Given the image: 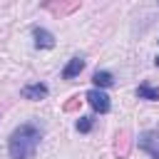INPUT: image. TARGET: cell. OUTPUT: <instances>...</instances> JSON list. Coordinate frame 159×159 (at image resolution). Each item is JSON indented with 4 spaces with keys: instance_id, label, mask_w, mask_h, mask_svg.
<instances>
[{
    "instance_id": "obj_1",
    "label": "cell",
    "mask_w": 159,
    "mask_h": 159,
    "mask_svg": "<svg viewBox=\"0 0 159 159\" xmlns=\"http://www.w3.org/2000/svg\"><path fill=\"white\" fill-rule=\"evenodd\" d=\"M42 139V132L40 127L35 124H20L12 134H10V142H7V152H10V159H30L37 149Z\"/></svg>"
},
{
    "instance_id": "obj_2",
    "label": "cell",
    "mask_w": 159,
    "mask_h": 159,
    "mask_svg": "<svg viewBox=\"0 0 159 159\" xmlns=\"http://www.w3.org/2000/svg\"><path fill=\"white\" fill-rule=\"evenodd\" d=\"M139 149L147 152L152 159H159V132L152 129V132L139 134Z\"/></svg>"
},
{
    "instance_id": "obj_3",
    "label": "cell",
    "mask_w": 159,
    "mask_h": 159,
    "mask_svg": "<svg viewBox=\"0 0 159 159\" xmlns=\"http://www.w3.org/2000/svg\"><path fill=\"white\" fill-rule=\"evenodd\" d=\"M84 99H87V102H89V107H92V109H97L99 114H107V112H109V107H112V104H109V97H107L102 89H97V87H94V89H89Z\"/></svg>"
},
{
    "instance_id": "obj_4",
    "label": "cell",
    "mask_w": 159,
    "mask_h": 159,
    "mask_svg": "<svg viewBox=\"0 0 159 159\" xmlns=\"http://www.w3.org/2000/svg\"><path fill=\"white\" fill-rule=\"evenodd\" d=\"M47 84H42V82H35V84H25L22 87V97L25 99H32V102H37V99H42V97H47Z\"/></svg>"
},
{
    "instance_id": "obj_5",
    "label": "cell",
    "mask_w": 159,
    "mask_h": 159,
    "mask_svg": "<svg viewBox=\"0 0 159 159\" xmlns=\"http://www.w3.org/2000/svg\"><path fill=\"white\" fill-rule=\"evenodd\" d=\"M32 35H35V45H37V47H42V50L55 47V35H52V32H47L45 27H35V30H32Z\"/></svg>"
},
{
    "instance_id": "obj_6",
    "label": "cell",
    "mask_w": 159,
    "mask_h": 159,
    "mask_svg": "<svg viewBox=\"0 0 159 159\" xmlns=\"http://www.w3.org/2000/svg\"><path fill=\"white\" fill-rule=\"evenodd\" d=\"M82 70H84V60H82V57H72V60L65 65L62 77H65V80H75V77H77Z\"/></svg>"
},
{
    "instance_id": "obj_7",
    "label": "cell",
    "mask_w": 159,
    "mask_h": 159,
    "mask_svg": "<svg viewBox=\"0 0 159 159\" xmlns=\"http://www.w3.org/2000/svg\"><path fill=\"white\" fill-rule=\"evenodd\" d=\"M92 82L97 84V89H102V87H112V84H114V77H112V72H107V70H97V72L92 75Z\"/></svg>"
},
{
    "instance_id": "obj_8",
    "label": "cell",
    "mask_w": 159,
    "mask_h": 159,
    "mask_svg": "<svg viewBox=\"0 0 159 159\" xmlns=\"http://www.w3.org/2000/svg\"><path fill=\"white\" fill-rule=\"evenodd\" d=\"M137 97H139V99L157 102V99H159V87H152V84H139V89H137Z\"/></svg>"
},
{
    "instance_id": "obj_9",
    "label": "cell",
    "mask_w": 159,
    "mask_h": 159,
    "mask_svg": "<svg viewBox=\"0 0 159 159\" xmlns=\"http://www.w3.org/2000/svg\"><path fill=\"white\" fill-rule=\"evenodd\" d=\"M92 127H94V119H92V117H80V119H77V132L87 134Z\"/></svg>"
},
{
    "instance_id": "obj_10",
    "label": "cell",
    "mask_w": 159,
    "mask_h": 159,
    "mask_svg": "<svg viewBox=\"0 0 159 159\" xmlns=\"http://www.w3.org/2000/svg\"><path fill=\"white\" fill-rule=\"evenodd\" d=\"M154 65H157V67H159V57H157V60H154Z\"/></svg>"
}]
</instances>
